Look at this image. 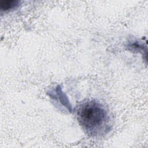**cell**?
Returning a JSON list of instances; mask_svg holds the SVG:
<instances>
[{
  "mask_svg": "<svg viewBox=\"0 0 148 148\" xmlns=\"http://www.w3.org/2000/svg\"><path fill=\"white\" fill-rule=\"evenodd\" d=\"M76 117L84 131L91 136L106 134L110 130V116L99 102L87 100L77 107Z\"/></svg>",
  "mask_w": 148,
  "mask_h": 148,
  "instance_id": "cell-1",
  "label": "cell"
},
{
  "mask_svg": "<svg viewBox=\"0 0 148 148\" xmlns=\"http://www.w3.org/2000/svg\"><path fill=\"white\" fill-rule=\"evenodd\" d=\"M19 1L16 0L10 1H1L0 2V8L1 10L7 11L18 6Z\"/></svg>",
  "mask_w": 148,
  "mask_h": 148,
  "instance_id": "cell-2",
  "label": "cell"
}]
</instances>
